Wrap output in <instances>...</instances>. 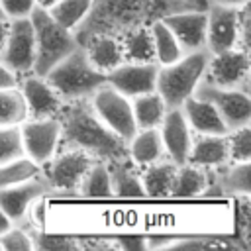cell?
I'll list each match as a JSON object with an SVG mask.
<instances>
[{
    "mask_svg": "<svg viewBox=\"0 0 251 251\" xmlns=\"http://www.w3.org/2000/svg\"><path fill=\"white\" fill-rule=\"evenodd\" d=\"M229 161L227 151V133L214 135V133H192V143L188 149L186 163L198 165L204 169H214Z\"/></svg>",
    "mask_w": 251,
    "mask_h": 251,
    "instance_id": "ac0fdd59",
    "label": "cell"
},
{
    "mask_svg": "<svg viewBox=\"0 0 251 251\" xmlns=\"http://www.w3.org/2000/svg\"><path fill=\"white\" fill-rule=\"evenodd\" d=\"M206 184H208V169L198 167V165H190V163H182V165H176L169 196L194 198V196H200L204 192Z\"/></svg>",
    "mask_w": 251,
    "mask_h": 251,
    "instance_id": "603a6c76",
    "label": "cell"
},
{
    "mask_svg": "<svg viewBox=\"0 0 251 251\" xmlns=\"http://www.w3.org/2000/svg\"><path fill=\"white\" fill-rule=\"evenodd\" d=\"M0 18H6V16H4V14H2V8H0Z\"/></svg>",
    "mask_w": 251,
    "mask_h": 251,
    "instance_id": "b9f144b4",
    "label": "cell"
},
{
    "mask_svg": "<svg viewBox=\"0 0 251 251\" xmlns=\"http://www.w3.org/2000/svg\"><path fill=\"white\" fill-rule=\"evenodd\" d=\"M227 151H229V161L241 163V161H251V127L249 124L231 129L227 133Z\"/></svg>",
    "mask_w": 251,
    "mask_h": 251,
    "instance_id": "1f68e13d",
    "label": "cell"
},
{
    "mask_svg": "<svg viewBox=\"0 0 251 251\" xmlns=\"http://www.w3.org/2000/svg\"><path fill=\"white\" fill-rule=\"evenodd\" d=\"M45 80L57 90V94L65 102H69L90 98L96 88L106 84V73H100L92 67L86 49L78 43L69 55H65L57 65L47 71Z\"/></svg>",
    "mask_w": 251,
    "mask_h": 251,
    "instance_id": "7a4b0ae2",
    "label": "cell"
},
{
    "mask_svg": "<svg viewBox=\"0 0 251 251\" xmlns=\"http://www.w3.org/2000/svg\"><path fill=\"white\" fill-rule=\"evenodd\" d=\"M124 47V59L126 61H155V47H153V37L149 27H137L133 31L127 33L126 43H122Z\"/></svg>",
    "mask_w": 251,
    "mask_h": 251,
    "instance_id": "4dcf8cb0",
    "label": "cell"
},
{
    "mask_svg": "<svg viewBox=\"0 0 251 251\" xmlns=\"http://www.w3.org/2000/svg\"><path fill=\"white\" fill-rule=\"evenodd\" d=\"M22 96L25 100L27 118H57L65 100L57 94V90L35 73H27V76L20 84Z\"/></svg>",
    "mask_w": 251,
    "mask_h": 251,
    "instance_id": "2e32d148",
    "label": "cell"
},
{
    "mask_svg": "<svg viewBox=\"0 0 251 251\" xmlns=\"http://www.w3.org/2000/svg\"><path fill=\"white\" fill-rule=\"evenodd\" d=\"M24 155L37 165H45L59 149L61 124L57 118H27L20 124Z\"/></svg>",
    "mask_w": 251,
    "mask_h": 251,
    "instance_id": "8fae6325",
    "label": "cell"
},
{
    "mask_svg": "<svg viewBox=\"0 0 251 251\" xmlns=\"http://www.w3.org/2000/svg\"><path fill=\"white\" fill-rule=\"evenodd\" d=\"M0 247L6 251H31L35 247V241L29 231L10 226L4 233H0Z\"/></svg>",
    "mask_w": 251,
    "mask_h": 251,
    "instance_id": "836d02e7",
    "label": "cell"
},
{
    "mask_svg": "<svg viewBox=\"0 0 251 251\" xmlns=\"http://www.w3.org/2000/svg\"><path fill=\"white\" fill-rule=\"evenodd\" d=\"M149 31L153 37V47H155V61L159 65H169L175 63L176 59L182 57V49L176 41V37L173 35V31L163 24L161 18L153 20L149 24Z\"/></svg>",
    "mask_w": 251,
    "mask_h": 251,
    "instance_id": "4316f807",
    "label": "cell"
},
{
    "mask_svg": "<svg viewBox=\"0 0 251 251\" xmlns=\"http://www.w3.org/2000/svg\"><path fill=\"white\" fill-rule=\"evenodd\" d=\"M18 84V75H14L8 67H4L0 63V88H8V86H16Z\"/></svg>",
    "mask_w": 251,
    "mask_h": 251,
    "instance_id": "8d00e7d4",
    "label": "cell"
},
{
    "mask_svg": "<svg viewBox=\"0 0 251 251\" xmlns=\"http://www.w3.org/2000/svg\"><path fill=\"white\" fill-rule=\"evenodd\" d=\"M180 110L192 129V133H214V135H226L227 127L218 114V110L204 98L192 94L182 104Z\"/></svg>",
    "mask_w": 251,
    "mask_h": 251,
    "instance_id": "d6986e66",
    "label": "cell"
},
{
    "mask_svg": "<svg viewBox=\"0 0 251 251\" xmlns=\"http://www.w3.org/2000/svg\"><path fill=\"white\" fill-rule=\"evenodd\" d=\"M55 2H57V0H35V6H39V8H43V10H49Z\"/></svg>",
    "mask_w": 251,
    "mask_h": 251,
    "instance_id": "60d3db41",
    "label": "cell"
},
{
    "mask_svg": "<svg viewBox=\"0 0 251 251\" xmlns=\"http://www.w3.org/2000/svg\"><path fill=\"white\" fill-rule=\"evenodd\" d=\"M35 241V247H51V249H73V247H78V241H73L69 237H43V235H35L33 237Z\"/></svg>",
    "mask_w": 251,
    "mask_h": 251,
    "instance_id": "d590c367",
    "label": "cell"
},
{
    "mask_svg": "<svg viewBox=\"0 0 251 251\" xmlns=\"http://www.w3.org/2000/svg\"><path fill=\"white\" fill-rule=\"evenodd\" d=\"M29 20L35 35V61L31 73L45 76L53 65H57L78 45V39L71 29L57 24L51 14L39 6L29 12Z\"/></svg>",
    "mask_w": 251,
    "mask_h": 251,
    "instance_id": "277c9868",
    "label": "cell"
},
{
    "mask_svg": "<svg viewBox=\"0 0 251 251\" xmlns=\"http://www.w3.org/2000/svg\"><path fill=\"white\" fill-rule=\"evenodd\" d=\"M206 82L227 88H241L249 92V55L245 47H231L222 53L210 55L206 73L202 76Z\"/></svg>",
    "mask_w": 251,
    "mask_h": 251,
    "instance_id": "30bf717a",
    "label": "cell"
},
{
    "mask_svg": "<svg viewBox=\"0 0 251 251\" xmlns=\"http://www.w3.org/2000/svg\"><path fill=\"white\" fill-rule=\"evenodd\" d=\"M92 4L94 0H57L47 12L57 24L75 31L88 20Z\"/></svg>",
    "mask_w": 251,
    "mask_h": 251,
    "instance_id": "484cf974",
    "label": "cell"
},
{
    "mask_svg": "<svg viewBox=\"0 0 251 251\" xmlns=\"http://www.w3.org/2000/svg\"><path fill=\"white\" fill-rule=\"evenodd\" d=\"M196 96L208 100L218 114L222 116L227 133L231 129H237L245 124L251 122V100H249V92L241 90V88H227V86H216L212 82H206L204 78L198 82Z\"/></svg>",
    "mask_w": 251,
    "mask_h": 251,
    "instance_id": "52a82bcc",
    "label": "cell"
},
{
    "mask_svg": "<svg viewBox=\"0 0 251 251\" xmlns=\"http://www.w3.org/2000/svg\"><path fill=\"white\" fill-rule=\"evenodd\" d=\"M41 169L43 167L37 165L35 161H31L27 155L16 157V159L6 161V163H0V188L29 180V178L37 176L41 173Z\"/></svg>",
    "mask_w": 251,
    "mask_h": 251,
    "instance_id": "f546056e",
    "label": "cell"
},
{
    "mask_svg": "<svg viewBox=\"0 0 251 251\" xmlns=\"http://www.w3.org/2000/svg\"><path fill=\"white\" fill-rule=\"evenodd\" d=\"M57 120L61 124L59 149H82L98 161H112L127 155V141L102 124L88 98L65 102Z\"/></svg>",
    "mask_w": 251,
    "mask_h": 251,
    "instance_id": "6da1fadb",
    "label": "cell"
},
{
    "mask_svg": "<svg viewBox=\"0 0 251 251\" xmlns=\"http://www.w3.org/2000/svg\"><path fill=\"white\" fill-rule=\"evenodd\" d=\"M251 192V163H224L208 173L204 196H247Z\"/></svg>",
    "mask_w": 251,
    "mask_h": 251,
    "instance_id": "5bb4252c",
    "label": "cell"
},
{
    "mask_svg": "<svg viewBox=\"0 0 251 251\" xmlns=\"http://www.w3.org/2000/svg\"><path fill=\"white\" fill-rule=\"evenodd\" d=\"M176 165L169 161H155L151 165H145L141 171V184L145 196L151 198H167L171 194V184L175 178Z\"/></svg>",
    "mask_w": 251,
    "mask_h": 251,
    "instance_id": "cb8c5ba5",
    "label": "cell"
},
{
    "mask_svg": "<svg viewBox=\"0 0 251 251\" xmlns=\"http://www.w3.org/2000/svg\"><path fill=\"white\" fill-rule=\"evenodd\" d=\"M10 226H12V222H10V218H8V216L4 214V210L0 208V233H4V231H6L8 227H10Z\"/></svg>",
    "mask_w": 251,
    "mask_h": 251,
    "instance_id": "ab89813d",
    "label": "cell"
},
{
    "mask_svg": "<svg viewBox=\"0 0 251 251\" xmlns=\"http://www.w3.org/2000/svg\"><path fill=\"white\" fill-rule=\"evenodd\" d=\"M231 47H241L239 8L208 2L204 49L210 55H216V53H222V51L231 49Z\"/></svg>",
    "mask_w": 251,
    "mask_h": 251,
    "instance_id": "9c48e42d",
    "label": "cell"
},
{
    "mask_svg": "<svg viewBox=\"0 0 251 251\" xmlns=\"http://www.w3.org/2000/svg\"><path fill=\"white\" fill-rule=\"evenodd\" d=\"M0 8L8 20L24 18L29 16V12L35 8V0H0Z\"/></svg>",
    "mask_w": 251,
    "mask_h": 251,
    "instance_id": "e575fe53",
    "label": "cell"
},
{
    "mask_svg": "<svg viewBox=\"0 0 251 251\" xmlns=\"http://www.w3.org/2000/svg\"><path fill=\"white\" fill-rule=\"evenodd\" d=\"M98 161L90 153L82 149H59L43 167H47V173H43L53 188V192L59 194H78L80 180L84 178L90 165Z\"/></svg>",
    "mask_w": 251,
    "mask_h": 251,
    "instance_id": "8992f818",
    "label": "cell"
},
{
    "mask_svg": "<svg viewBox=\"0 0 251 251\" xmlns=\"http://www.w3.org/2000/svg\"><path fill=\"white\" fill-rule=\"evenodd\" d=\"M51 192H53V188H51L47 176L43 173H39L37 176L29 178V180L0 188V208L14 224L27 216V208L37 198H43Z\"/></svg>",
    "mask_w": 251,
    "mask_h": 251,
    "instance_id": "4fadbf2b",
    "label": "cell"
},
{
    "mask_svg": "<svg viewBox=\"0 0 251 251\" xmlns=\"http://www.w3.org/2000/svg\"><path fill=\"white\" fill-rule=\"evenodd\" d=\"M131 110H133V120L137 129H145V127H159L169 108L163 102L161 94L153 90V92L131 98Z\"/></svg>",
    "mask_w": 251,
    "mask_h": 251,
    "instance_id": "d4e9b609",
    "label": "cell"
},
{
    "mask_svg": "<svg viewBox=\"0 0 251 251\" xmlns=\"http://www.w3.org/2000/svg\"><path fill=\"white\" fill-rule=\"evenodd\" d=\"M157 71H159L157 61H145V63L124 61L106 75V82L131 100L135 96L155 90Z\"/></svg>",
    "mask_w": 251,
    "mask_h": 251,
    "instance_id": "7c38bea8",
    "label": "cell"
},
{
    "mask_svg": "<svg viewBox=\"0 0 251 251\" xmlns=\"http://www.w3.org/2000/svg\"><path fill=\"white\" fill-rule=\"evenodd\" d=\"M35 61V35L29 16L12 18L4 49L0 53V63L8 67L14 75H27L33 71Z\"/></svg>",
    "mask_w": 251,
    "mask_h": 251,
    "instance_id": "ba28073f",
    "label": "cell"
},
{
    "mask_svg": "<svg viewBox=\"0 0 251 251\" xmlns=\"http://www.w3.org/2000/svg\"><path fill=\"white\" fill-rule=\"evenodd\" d=\"M106 167H108L112 196H120V198L145 196L143 184H141V171L127 155L120 157V159L106 161Z\"/></svg>",
    "mask_w": 251,
    "mask_h": 251,
    "instance_id": "ffe728a7",
    "label": "cell"
},
{
    "mask_svg": "<svg viewBox=\"0 0 251 251\" xmlns=\"http://www.w3.org/2000/svg\"><path fill=\"white\" fill-rule=\"evenodd\" d=\"M24 120H27V108L20 86L0 88V126H20Z\"/></svg>",
    "mask_w": 251,
    "mask_h": 251,
    "instance_id": "83f0119b",
    "label": "cell"
},
{
    "mask_svg": "<svg viewBox=\"0 0 251 251\" xmlns=\"http://www.w3.org/2000/svg\"><path fill=\"white\" fill-rule=\"evenodd\" d=\"M127 157L137 165L145 167L165 157V147L161 141L159 127H145L137 129L127 139Z\"/></svg>",
    "mask_w": 251,
    "mask_h": 251,
    "instance_id": "7402d4cb",
    "label": "cell"
},
{
    "mask_svg": "<svg viewBox=\"0 0 251 251\" xmlns=\"http://www.w3.org/2000/svg\"><path fill=\"white\" fill-rule=\"evenodd\" d=\"M214 4H222V6H231V8H241L245 4H249V0H208Z\"/></svg>",
    "mask_w": 251,
    "mask_h": 251,
    "instance_id": "f35d334b",
    "label": "cell"
},
{
    "mask_svg": "<svg viewBox=\"0 0 251 251\" xmlns=\"http://www.w3.org/2000/svg\"><path fill=\"white\" fill-rule=\"evenodd\" d=\"M159 133H161V141L165 147V155H169V159L175 165L186 163L188 149L192 143V129H190L180 106L169 108L165 112V118L159 124Z\"/></svg>",
    "mask_w": 251,
    "mask_h": 251,
    "instance_id": "e0dca14e",
    "label": "cell"
},
{
    "mask_svg": "<svg viewBox=\"0 0 251 251\" xmlns=\"http://www.w3.org/2000/svg\"><path fill=\"white\" fill-rule=\"evenodd\" d=\"M88 100H90L94 114L102 120V124L110 127L124 141H127L137 131L133 110H131V100L124 96L122 92H118L116 88H112L108 82L96 88Z\"/></svg>",
    "mask_w": 251,
    "mask_h": 251,
    "instance_id": "5b68a950",
    "label": "cell"
},
{
    "mask_svg": "<svg viewBox=\"0 0 251 251\" xmlns=\"http://www.w3.org/2000/svg\"><path fill=\"white\" fill-rule=\"evenodd\" d=\"M78 194L84 198H108V196H112L106 161H94L90 165L84 178L80 180Z\"/></svg>",
    "mask_w": 251,
    "mask_h": 251,
    "instance_id": "f1b7e54d",
    "label": "cell"
},
{
    "mask_svg": "<svg viewBox=\"0 0 251 251\" xmlns=\"http://www.w3.org/2000/svg\"><path fill=\"white\" fill-rule=\"evenodd\" d=\"M84 49H86V55L92 67L106 75L126 61L122 41H118L112 33H94L88 41V47Z\"/></svg>",
    "mask_w": 251,
    "mask_h": 251,
    "instance_id": "44dd1931",
    "label": "cell"
},
{
    "mask_svg": "<svg viewBox=\"0 0 251 251\" xmlns=\"http://www.w3.org/2000/svg\"><path fill=\"white\" fill-rule=\"evenodd\" d=\"M24 155L20 126H0V163Z\"/></svg>",
    "mask_w": 251,
    "mask_h": 251,
    "instance_id": "d6a6232c",
    "label": "cell"
},
{
    "mask_svg": "<svg viewBox=\"0 0 251 251\" xmlns=\"http://www.w3.org/2000/svg\"><path fill=\"white\" fill-rule=\"evenodd\" d=\"M8 27H10V20H8V18H0V53H2V49H4V43H6Z\"/></svg>",
    "mask_w": 251,
    "mask_h": 251,
    "instance_id": "74e56055",
    "label": "cell"
},
{
    "mask_svg": "<svg viewBox=\"0 0 251 251\" xmlns=\"http://www.w3.org/2000/svg\"><path fill=\"white\" fill-rule=\"evenodd\" d=\"M163 24L176 37L182 53L204 49L206 43V10H180L165 14Z\"/></svg>",
    "mask_w": 251,
    "mask_h": 251,
    "instance_id": "9a60e30c",
    "label": "cell"
},
{
    "mask_svg": "<svg viewBox=\"0 0 251 251\" xmlns=\"http://www.w3.org/2000/svg\"><path fill=\"white\" fill-rule=\"evenodd\" d=\"M208 59L210 53L206 49H198L182 53V57L175 63L159 65L155 90L161 94L167 108H178L188 96L194 94L198 82L206 73Z\"/></svg>",
    "mask_w": 251,
    "mask_h": 251,
    "instance_id": "3957f363",
    "label": "cell"
}]
</instances>
